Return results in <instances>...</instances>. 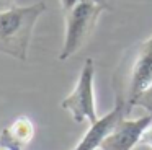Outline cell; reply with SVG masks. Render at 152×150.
<instances>
[{
	"instance_id": "4",
	"label": "cell",
	"mask_w": 152,
	"mask_h": 150,
	"mask_svg": "<svg viewBox=\"0 0 152 150\" xmlns=\"http://www.w3.org/2000/svg\"><path fill=\"white\" fill-rule=\"evenodd\" d=\"M152 126V113H147L137 119H129L123 116L111 132L102 140L98 150H132L141 143L144 132Z\"/></svg>"
},
{
	"instance_id": "1",
	"label": "cell",
	"mask_w": 152,
	"mask_h": 150,
	"mask_svg": "<svg viewBox=\"0 0 152 150\" xmlns=\"http://www.w3.org/2000/svg\"><path fill=\"white\" fill-rule=\"evenodd\" d=\"M48 10L44 2L15 5L0 13V54L26 60L38 20Z\"/></svg>"
},
{
	"instance_id": "7",
	"label": "cell",
	"mask_w": 152,
	"mask_h": 150,
	"mask_svg": "<svg viewBox=\"0 0 152 150\" xmlns=\"http://www.w3.org/2000/svg\"><path fill=\"white\" fill-rule=\"evenodd\" d=\"M141 143H142V145H147V147H151V149H152V126H151V127H149V129L144 132Z\"/></svg>"
},
{
	"instance_id": "10",
	"label": "cell",
	"mask_w": 152,
	"mask_h": 150,
	"mask_svg": "<svg viewBox=\"0 0 152 150\" xmlns=\"http://www.w3.org/2000/svg\"><path fill=\"white\" fill-rule=\"evenodd\" d=\"M0 150H2V149H0Z\"/></svg>"
},
{
	"instance_id": "5",
	"label": "cell",
	"mask_w": 152,
	"mask_h": 150,
	"mask_svg": "<svg viewBox=\"0 0 152 150\" xmlns=\"http://www.w3.org/2000/svg\"><path fill=\"white\" fill-rule=\"evenodd\" d=\"M34 137V124L28 116H18L0 132L2 150H25Z\"/></svg>"
},
{
	"instance_id": "6",
	"label": "cell",
	"mask_w": 152,
	"mask_h": 150,
	"mask_svg": "<svg viewBox=\"0 0 152 150\" xmlns=\"http://www.w3.org/2000/svg\"><path fill=\"white\" fill-rule=\"evenodd\" d=\"M134 106H141L147 113H152V85L142 95H139V98L134 101Z\"/></svg>"
},
{
	"instance_id": "9",
	"label": "cell",
	"mask_w": 152,
	"mask_h": 150,
	"mask_svg": "<svg viewBox=\"0 0 152 150\" xmlns=\"http://www.w3.org/2000/svg\"><path fill=\"white\" fill-rule=\"evenodd\" d=\"M15 5H17L15 0H0V13L8 10V8H12V7H15Z\"/></svg>"
},
{
	"instance_id": "2",
	"label": "cell",
	"mask_w": 152,
	"mask_h": 150,
	"mask_svg": "<svg viewBox=\"0 0 152 150\" xmlns=\"http://www.w3.org/2000/svg\"><path fill=\"white\" fill-rule=\"evenodd\" d=\"M105 8L106 0H80L64 13L66 26L62 47L57 55L59 60L70 59L85 46Z\"/></svg>"
},
{
	"instance_id": "3",
	"label": "cell",
	"mask_w": 152,
	"mask_h": 150,
	"mask_svg": "<svg viewBox=\"0 0 152 150\" xmlns=\"http://www.w3.org/2000/svg\"><path fill=\"white\" fill-rule=\"evenodd\" d=\"M93 83H95V60L88 57L85 59L80 68L74 90L61 101V108L67 111L75 122L93 124L100 119L96 113Z\"/></svg>"
},
{
	"instance_id": "8",
	"label": "cell",
	"mask_w": 152,
	"mask_h": 150,
	"mask_svg": "<svg viewBox=\"0 0 152 150\" xmlns=\"http://www.w3.org/2000/svg\"><path fill=\"white\" fill-rule=\"evenodd\" d=\"M59 2H61V7H62L64 13H66L67 10H70L74 5H75V3H79L80 0H59Z\"/></svg>"
}]
</instances>
